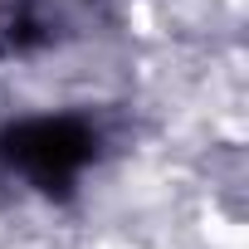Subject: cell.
<instances>
[{"label":"cell","instance_id":"cell-1","mask_svg":"<svg viewBox=\"0 0 249 249\" xmlns=\"http://www.w3.org/2000/svg\"><path fill=\"white\" fill-rule=\"evenodd\" d=\"M0 152L25 181L54 191V186H73L88 171V161L98 157V132L78 117H35L10 127Z\"/></svg>","mask_w":249,"mask_h":249}]
</instances>
